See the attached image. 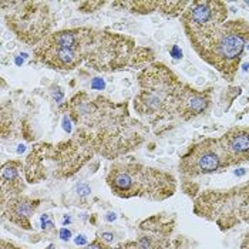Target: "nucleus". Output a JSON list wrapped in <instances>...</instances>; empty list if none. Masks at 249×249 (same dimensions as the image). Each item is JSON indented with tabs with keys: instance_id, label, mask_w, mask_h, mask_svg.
Instances as JSON below:
<instances>
[{
	"instance_id": "1",
	"label": "nucleus",
	"mask_w": 249,
	"mask_h": 249,
	"mask_svg": "<svg viewBox=\"0 0 249 249\" xmlns=\"http://www.w3.org/2000/svg\"><path fill=\"white\" fill-rule=\"evenodd\" d=\"M74 123V137L107 160H120L144 144L150 127L130 114L128 104L78 91L64 104Z\"/></svg>"
},
{
	"instance_id": "2",
	"label": "nucleus",
	"mask_w": 249,
	"mask_h": 249,
	"mask_svg": "<svg viewBox=\"0 0 249 249\" xmlns=\"http://www.w3.org/2000/svg\"><path fill=\"white\" fill-rule=\"evenodd\" d=\"M140 91L133 104L138 117H142L155 135H161L179 118L181 97L185 83L164 63H153L142 69L137 77Z\"/></svg>"
},
{
	"instance_id": "3",
	"label": "nucleus",
	"mask_w": 249,
	"mask_h": 249,
	"mask_svg": "<svg viewBox=\"0 0 249 249\" xmlns=\"http://www.w3.org/2000/svg\"><path fill=\"white\" fill-rule=\"evenodd\" d=\"M77 52L84 63L97 71H115L123 69H138L153 61L154 52L137 46L133 37L111 33L94 27H76Z\"/></svg>"
},
{
	"instance_id": "4",
	"label": "nucleus",
	"mask_w": 249,
	"mask_h": 249,
	"mask_svg": "<svg viewBox=\"0 0 249 249\" xmlns=\"http://www.w3.org/2000/svg\"><path fill=\"white\" fill-rule=\"evenodd\" d=\"M106 182L118 198H144L148 201H164L177 191V179L173 174L148 167L134 158H120L107 173Z\"/></svg>"
},
{
	"instance_id": "5",
	"label": "nucleus",
	"mask_w": 249,
	"mask_h": 249,
	"mask_svg": "<svg viewBox=\"0 0 249 249\" xmlns=\"http://www.w3.org/2000/svg\"><path fill=\"white\" fill-rule=\"evenodd\" d=\"M188 40L199 57L232 81L249 41V23L245 19L227 20L218 29L190 36Z\"/></svg>"
},
{
	"instance_id": "6",
	"label": "nucleus",
	"mask_w": 249,
	"mask_h": 249,
	"mask_svg": "<svg viewBox=\"0 0 249 249\" xmlns=\"http://www.w3.org/2000/svg\"><path fill=\"white\" fill-rule=\"evenodd\" d=\"M94 151L76 138L58 144L40 142L26 158L24 179L37 184L47 179H64L77 174L91 160Z\"/></svg>"
},
{
	"instance_id": "7",
	"label": "nucleus",
	"mask_w": 249,
	"mask_h": 249,
	"mask_svg": "<svg viewBox=\"0 0 249 249\" xmlns=\"http://www.w3.org/2000/svg\"><path fill=\"white\" fill-rule=\"evenodd\" d=\"M194 213L215 222L221 231L249 222V182L228 190L204 191L195 198Z\"/></svg>"
},
{
	"instance_id": "8",
	"label": "nucleus",
	"mask_w": 249,
	"mask_h": 249,
	"mask_svg": "<svg viewBox=\"0 0 249 249\" xmlns=\"http://www.w3.org/2000/svg\"><path fill=\"white\" fill-rule=\"evenodd\" d=\"M6 26L29 46L43 43L53 32L54 13L47 1H1Z\"/></svg>"
},
{
	"instance_id": "9",
	"label": "nucleus",
	"mask_w": 249,
	"mask_h": 249,
	"mask_svg": "<svg viewBox=\"0 0 249 249\" xmlns=\"http://www.w3.org/2000/svg\"><path fill=\"white\" fill-rule=\"evenodd\" d=\"M225 168H228V162L219 138H204L192 144L179 158V173L184 178L210 175Z\"/></svg>"
},
{
	"instance_id": "10",
	"label": "nucleus",
	"mask_w": 249,
	"mask_h": 249,
	"mask_svg": "<svg viewBox=\"0 0 249 249\" xmlns=\"http://www.w3.org/2000/svg\"><path fill=\"white\" fill-rule=\"evenodd\" d=\"M227 19V3L219 0H192L181 15V23L187 37L212 32L222 26Z\"/></svg>"
},
{
	"instance_id": "11",
	"label": "nucleus",
	"mask_w": 249,
	"mask_h": 249,
	"mask_svg": "<svg viewBox=\"0 0 249 249\" xmlns=\"http://www.w3.org/2000/svg\"><path fill=\"white\" fill-rule=\"evenodd\" d=\"M174 227V218L165 213H157L142 221L135 239V249H168L171 247L170 236Z\"/></svg>"
},
{
	"instance_id": "12",
	"label": "nucleus",
	"mask_w": 249,
	"mask_h": 249,
	"mask_svg": "<svg viewBox=\"0 0 249 249\" xmlns=\"http://www.w3.org/2000/svg\"><path fill=\"white\" fill-rule=\"evenodd\" d=\"M33 56H35V61L58 71H71L84 63L81 54L76 49L60 47L50 44L47 41H43L36 46Z\"/></svg>"
},
{
	"instance_id": "13",
	"label": "nucleus",
	"mask_w": 249,
	"mask_h": 249,
	"mask_svg": "<svg viewBox=\"0 0 249 249\" xmlns=\"http://www.w3.org/2000/svg\"><path fill=\"white\" fill-rule=\"evenodd\" d=\"M228 167L249 161V127H233L219 137Z\"/></svg>"
},
{
	"instance_id": "14",
	"label": "nucleus",
	"mask_w": 249,
	"mask_h": 249,
	"mask_svg": "<svg viewBox=\"0 0 249 249\" xmlns=\"http://www.w3.org/2000/svg\"><path fill=\"white\" fill-rule=\"evenodd\" d=\"M40 205L38 199L19 195L1 204V218L21 230H32V216Z\"/></svg>"
},
{
	"instance_id": "15",
	"label": "nucleus",
	"mask_w": 249,
	"mask_h": 249,
	"mask_svg": "<svg viewBox=\"0 0 249 249\" xmlns=\"http://www.w3.org/2000/svg\"><path fill=\"white\" fill-rule=\"evenodd\" d=\"M21 174L24 175V164L20 160H10L3 164L1 174H0V202L4 204L6 201L21 195V191L26 188V179L21 178Z\"/></svg>"
},
{
	"instance_id": "16",
	"label": "nucleus",
	"mask_w": 249,
	"mask_h": 249,
	"mask_svg": "<svg viewBox=\"0 0 249 249\" xmlns=\"http://www.w3.org/2000/svg\"><path fill=\"white\" fill-rule=\"evenodd\" d=\"M211 104V89L196 90L190 84H185L184 93L181 97L179 106V118L182 121L192 120L198 115L204 114Z\"/></svg>"
},
{
	"instance_id": "17",
	"label": "nucleus",
	"mask_w": 249,
	"mask_h": 249,
	"mask_svg": "<svg viewBox=\"0 0 249 249\" xmlns=\"http://www.w3.org/2000/svg\"><path fill=\"white\" fill-rule=\"evenodd\" d=\"M113 6L125 7L128 12L135 15H150L153 12H160L161 1H114Z\"/></svg>"
},
{
	"instance_id": "18",
	"label": "nucleus",
	"mask_w": 249,
	"mask_h": 249,
	"mask_svg": "<svg viewBox=\"0 0 249 249\" xmlns=\"http://www.w3.org/2000/svg\"><path fill=\"white\" fill-rule=\"evenodd\" d=\"M97 236H98V239H101L104 244H111V242L114 241V233H113V232H101V233H98Z\"/></svg>"
},
{
	"instance_id": "19",
	"label": "nucleus",
	"mask_w": 249,
	"mask_h": 249,
	"mask_svg": "<svg viewBox=\"0 0 249 249\" xmlns=\"http://www.w3.org/2000/svg\"><path fill=\"white\" fill-rule=\"evenodd\" d=\"M106 248H107V245H106L101 239H98V238H97V239H94L91 244L86 245L83 249H106Z\"/></svg>"
},
{
	"instance_id": "20",
	"label": "nucleus",
	"mask_w": 249,
	"mask_h": 249,
	"mask_svg": "<svg viewBox=\"0 0 249 249\" xmlns=\"http://www.w3.org/2000/svg\"><path fill=\"white\" fill-rule=\"evenodd\" d=\"M170 54H171L174 58H177V60H181V58H182V50H181L177 44H174L173 47L170 49Z\"/></svg>"
},
{
	"instance_id": "21",
	"label": "nucleus",
	"mask_w": 249,
	"mask_h": 249,
	"mask_svg": "<svg viewBox=\"0 0 249 249\" xmlns=\"http://www.w3.org/2000/svg\"><path fill=\"white\" fill-rule=\"evenodd\" d=\"M1 249H24V248L18 247V245H15V244H12V242H7L6 239H1Z\"/></svg>"
},
{
	"instance_id": "22",
	"label": "nucleus",
	"mask_w": 249,
	"mask_h": 249,
	"mask_svg": "<svg viewBox=\"0 0 249 249\" xmlns=\"http://www.w3.org/2000/svg\"><path fill=\"white\" fill-rule=\"evenodd\" d=\"M70 236H71V232L69 230H64V228H63V230L60 231V238H61L63 241H69Z\"/></svg>"
},
{
	"instance_id": "23",
	"label": "nucleus",
	"mask_w": 249,
	"mask_h": 249,
	"mask_svg": "<svg viewBox=\"0 0 249 249\" xmlns=\"http://www.w3.org/2000/svg\"><path fill=\"white\" fill-rule=\"evenodd\" d=\"M241 249H249V232L247 233V236H245V239H244V242L241 245Z\"/></svg>"
},
{
	"instance_id": "24",
	"label": "nucleus",
	"mask_w": 249,
	"mask_h": 249,
	"mask_svg": "<svg viewBox=\"0 0 249 249\" xmlns=\"http://www.w3.org/2000/svg\"><path fill=\"white\" fill-rule=\"evenodd\" d=\"M104 87V83L101 80H94L93 81V89H103Z\"/></svg>"
},
{
	"instance_id": "25",
	"label": "nucleus",
	"mask_w": 249,
	"mask_h": 249,
	"mask_svg": "<svg viewBox=\"0 0 249 249\" xmlns=\"http://www.w3.org/2000/svg\"><path fill=\"white\" fill-rule=\"evenodd\" d=\"M86 242H87V241H86L84 235H80V236H77V239H76L77 245H83V244H86Z\"/></svg>"
},
{
	"instance_id": "26",
	"label": "nucleus",
	"mask_w": 249,
	"mask_h": 249,
	"mask_svg": "<svg viewBox=\"0 0 249 249\" xmlns=\"http://www.w3.org/2000/svg\"><path fill=\"white\" fill-rule=\"evenodd\" d=\"M244 174H245V171H244V170H239V171L236 170V171H235V175H244Z\"/></svg>"
}]
</instances>
